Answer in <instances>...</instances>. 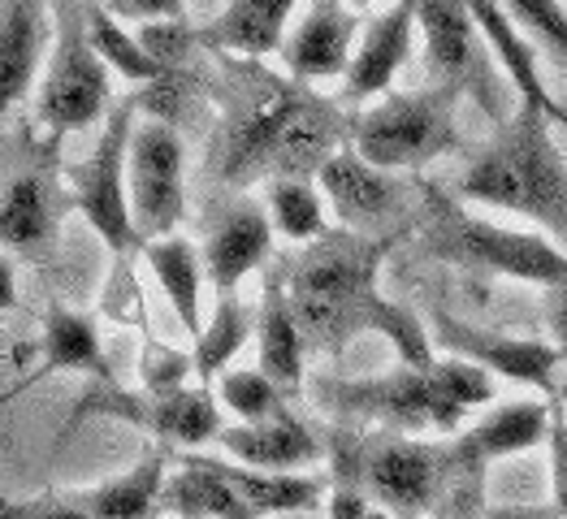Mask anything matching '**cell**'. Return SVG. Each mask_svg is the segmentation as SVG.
<instances>
[{
	"label": "cell",
	"instance_id": "obj_1",
	"mask_svg": "<svg viewBox=\"0 0 567 519\" xmlns=\"http://www.w3.org/2000/svg\"><path fill=\"white\" fill-rule=\"evenodd\" d=\"M403 235H355V230H330L326 238L308 242L295 264L286 269V294L303 325L312 351H342L355 333H381L399 364L429 369L437 360L433 338L421 321L390 303L378 290L381 260Z\"/></svg>",
	"mask_w": 567,
	"mask_h": 519
},
{
	"label": "cell",
	"instance_id": "obj_2",
	"mask_svg": "<svg viewBox=\"0 0 567 519\" xmlns=\"http://www.w3.org/2000/svg\"><path fill=\"white\" fill-rule=\"evenodd\" d=\"M455 199L512 212L567 247V165L555 147V122L520 104L498 135L468 156L455 178Z\"/></svg>",
	"mask_w": 567,
	"mask_h": 519
},
{
	"label": "cell",
	"instance_id": "obj_3",
	"mask_svg": "<svg viewBox=\"0 0 567 519\" xmlns=\"http://www.w3.org/2000/svg\"><path fill=\"white\" fill-rule=\"evenodd\" d=\"M351 143L342 108L312 95L303 83H274L260 92L230 126L226 178H317L338 147Z\"/></svg>",
	"mask_w": 567,
	"mask_h": 519
},
{
	"label": "cell",
	"instance_id": "obj_4",
	"mask_svg": "<svg viewBox=\"0 0 567 519\" xmlns=\"http://www.w3.org/2000/svg\"><path fill=\"white\" fill-rule=\"evenodd\" d=\"M429 247L433 256L464 264L476 273H494L524 286H555L567 278V247H559L542 230H512L485 217V208H473L464 199L437 195L429 187Z\"/></svg>",
	"mask_w": 567,
	"mask_h": 519
},
{
	"label": "cell",
	"instance_id": "obj_5",
	"mask_svg": "<svg viewBox=\"0 0 567 519\" xmlns=\"http://www.w3.org/2000/svg\"><path fill=\"white\" fill-rule=\"evenodd\" d=\"M451 476H455L451 442L437 446L390 428L355 442L338 459V480H355L394 519H425L429 511H437L451 489Z\"/></svg>",
	"mask_w": 567,
	"mask_h": 519
},
{
	"label": "cell",
	"instance_id": "obj_6",
	"mask_svg": "<svg viewBox=\"0 0 567 519\" xmlns=\"http://www.w3.org/2000/svg\"><path fill=\"white\" fill-rule=\"evenodd\" d=\"M455 100L460 95L437 87V83L425 92L381 95L351 117V147L364 160H373L381 169H394V174L425 169L460 147Z\"/></svg>",
	"mask_w": 567,
	"mask_h": 519
},
{
	"label": "cell",
	"instance_id": "obj_7",
	"mask_svg": "<svg viewBox=\"0 0 567 519\" xmlns=\"http://www.w3.org/2000/svg\"><path fill=\"white\" fill-rule=\"evenodd\" d=\"M326 403L338 416L360 421V425H378L390 433H460L468 412L451 398L437 360L429 369H399L390 377L369 381H330L321 385Z\"/></svg>",
	"mask_w": 567,
	"mask_h": 519
},
{
	"label": "cell",
	"instance_id": "obj_8",
	"mask_svg": "<svg viewBox=\"0 0 567 519\" xmlns=\"http://www.w3.org/2000/svg\"><path fill=\"white\" fill-rule=\"evenodd\" d=\"M416 18H421V48H425V65L433 74V83L446 87V92L476 100L503 126L520 104L503 100V87H512V83L503 79V70H498L494 52H489L481 27H476L468 0H421Z\"/></svg>",
	"mask_w": 567,
	"mask_h": 519
},
{
	"label": "cell",
	"instance_id": "obj_9",
	"mask_svg": "<svg viewBox=\"0 0 567 519\" xmlns=\"http://www.w3.org/2000/svg\"><path fill=\"white\" fill-rule=\"evenodd\" d=\"M113 74L87 40V13H61L52 27V48L35 83V117L52 139L95 126L109 108Z\"/></svg>",
	"mask_w": 567,
	"mask_h": 519
},
{
	"label": "cell",
	"instance_id": "obj_10",
	"mask_svg": "<svg viewBox=\"0 0 567 519\" xmlns=\"http://www.w3.org/2000/svg\"><path fill=\"white\" fill-rule=\"evenodd\" d=\"M87 416H109V421H126V425L152 433L156 442L174 446V450H199L208 442H217L221 433V403L213 394V385H183L169 394H152V390H122L113 381H100V390L83 394L74 407V421Z\"/></svg>",
	"mask_w": 567,
	"mask_h": 519
},
{
	"label": "cell",
	"instance_id": "obj_11",
	"mask_svg": "<svg viewBox=\"0 0 567 519\" xmlns=\"http://www.w3.org/2000/svg\"><path fill=\"white\" fill-rule=\"evenodd\" d=\"M131 135H135V104H117L104 117V131H100L92 152L65 169L74 208L87 217V226L100 235V242L113 251H126L131 242H140L135 221H131V190H126Z\"/></svg>",
	"mask_w": 567,
	"mask_h": 519
},
{
	"label": "cell",
	"instance_id": "obj_12",
	"mask_svg": "<svg viewBox=\"0 0 567 519\" xmlns=\"http://www.w3.org/2000/svg\"><path fill=\"white\" fill-rule=\"evenodd\" d=\"M126 190H131V221L140 242L178 235L187 212V147L165 117L135 122Z\"/></svg>",
	"mask_w": 567,
	"mask_h": 519
},
{
	"label": "cell",
	"instance_id": "obj_13",
	"mask_svg": "<svg viewBox=\"0 0 567 519\" xmlns=\"http://www.w3.org/2000/svg\"><path fill=\"white\" fill-rule=\"evenodd\" d=\"M317 187L330 204L333 221L355 235H403V217L412 204V187L394 174L364 160L351 143L338 147L317 174Z\"/></svg>",
	"mask_w": 567,
	"mask_h": 519
},
{
	"label": "cell",
	"instance_id": "obj_14",
	"mask_svg": "<svg viewBox=\"0 0 567 519\" xmlns=\"http://www.w3.org/2000/svg\"><path fill=\"white\" fill-rule=\"evenodd\" d=\"M433 346L446 355H460L476 369H485L489 377L516 381L524 390L542 394V398H559V351L550 346V338H516V333H494L455 321L451 312L433 316Z\"/></svg>",
	"mask_w": 567,
	"mask_h": 519
},
{
	"label": "cell",
	"instance_id": "obj_15",
	"mask_svg": "<svg viewBox=\"0 0 567 519\" xmlns=\"http://www.w3.org/2000/svg\"><path fill=\"white\" fill-rule=\"evenodd\" d=\"M416 9H421V0H385L360 27L351 65L342 74V100L347 104H373V100L394 92L403 65L416 52V35H421Z\"/></svg>",
	"mask_w": 567,
	"mask_h": 519
},
{
	"label": "cell",
	"instance_id": "obj_16",
	"mask_svg": "<svg viewBox=\"0 0 567 519\" xmlns=\"http://www.w3.org/2000/svg\"><path fill=\"white\" fill-rule=\"evenodd\" d=\"M360 27L364 22L355 18V9L347 0H308L278 48L286 79H295L303 87L333 83V79L342 83L355 40H360Z\"/></svg>",
	"mask_w": 567,
	"mask_h": 519
},
{
	"label": "cell",
	"instance_id": "obj_17",
	"mask_svg": "<svg viewBox=\"0 0 567 519\" xmlns=\"http://www.w3.org/2000/svg\"><path fill=\"white\" fill-rule=\"evenodd\" d=\"M550 425H555V398H516V403H498L489 407L481 421L468 428L451 433V455L460 468L481 473L498 459H516L537 446L550 442Z\"/></svg>",
	"mask_w": 567,
	"mask_h": 519
},
{
	"label": "cell",
	"instance_id": "obj_18",
	"mask_svg": "<svg viewBox=\"0 0 567 519\" xmlns=\"http://www.w3.org/2000/svg\"><path fill=\"white\" fill-rule=\"evenodd\" d=\"M274 226L260 199H235L230 208L217 212L213 230L204 238V269L208 286L217 294H235L256 269L269 264L274 256Z\"/></svg>",
	"mask_w": 567,
	"mask_h": 519
},
{
	"label": "cell",
	"instance_id": "obj_19",
	"mask_svg": "<svg viewBox=\"0 0 567 519\" xmlns=\"http://www.w3.org/2000/svg\"><path fill=\"white\" fill-rule=\"evenodd\" d=\"M468 9H473L476 27H481L485 44H489V52H494V61H498L503 79L512 83L516 104L533 108V113H542L546 122H555V126H564L567 131V108L555 100V92H550V87H546V79H542L533 35L524 31L520 22H516L498 0H468Z\"/></svg>",
	"mask_w": 567,
	"mask_h": 519
},
{
	"label": "cell",
	"instance_id": "obj_20",
	"mask_svg": "<svg viewBox=\"0 0 567 519\" xmlns=\"http://www.w3.org/2000/svg\"><path fill=\"white\" fill-rule=\"evenodd\" d=\"M48 48V0H0V122L40 83Z\"/></svg>",
	"mask_w": 567,
	"mask_h": 519
},
{
	"label": "cell",
	"instance_id": "obj_21",
	"mask_svg": "<svg viewBox=\"0 0 567 519\" xmlns=\"http://www.w3.org/2000/svg\"><path fill=\"white\" fill-rule=\"evenodd\" d=\"M217 446L226 459L260 473H308L326 455L321 437L290 412H278L256 425H226L217 433Z\"/></svg>",
	"mask_w": 567,
	"mask_h": 519
},
{
	"label": "cell",
	"instance_id": "obj_22",
	"mask_svg": "<svg viewBox=\"0 0 567 519\" xmlns=\"http://www.w3.org/2000/svg\"><path fill=\"white\" fill-rule=\"evenodd\" d=\"M161 511L169 519H260L230 480L226 455H199V450H183L178 464L169 468Z\"/></svg>",
	"mask_w": 567,
	"mask_h": 519
},
{
	"label": "cell",
	"instance_id": "obj_23",
	"mask_svg": "<svg viewBox=\"0 0 567 519\" xmlns=\"http://www.w3.org/2000/svg\"><path fill=\"white\" fill-rule=\"evenodd\" d=\"M308 338L303 325L290 308V294H286L282 273H269L265 278V294H260V308H256V369H265L269 377L282 385L286 394H295L303 385L308 373Z\"/></svg>",
	"mask_w": 567,
	"mask_h": 519
},
{
	"label": "cell",
	"instance_id": "obj_24",
	"mask_svg": "<svg viewBox=\"0 0 567 519\" xmlns=\"http://www.w3.org/2000/svg\"><path fill=\"white\" fill-rule=\"evenodd\" d=\"M303 4L308 0H226V9L213 18L204 40L247 61L274 56Z\"/></svg>",
	"mask_w": 567,
	"mask_h": 519
},
{
	"label": "cell",
	"instance_id": "obj_25",
	"mask_svg": "<svg viewBox=\"0 0 567 519\" xmlns=\"http://www.w3.org/2000/svg\"><path fill=\"white\" fill-rule=\"evenodd\" d=\"M169 468H174L169 455L152 450L135 468H122V473L100 480V485L74 489V498L92 519H152L161 516V494H165Z\"/></svg>",
	"mask_w": 567,
	"mask_h": 519
},
{
	"label": "cell",
	"instance_id": "obj_26",
	"mask_svg": "<svg viewBox=\"0 0 567 519\" xmlns=\"http://www.w3.org/2000/svg\"><path fill=\"white\" fill-rule=\"evenodd\" d=\"M143 260L152 269L156 286L165 290L174 316L183 321V330L195 338L204 330V282H208V269H204V251L183 235H165L143 242Z\"/></svg>",
	"mask_w": 567,
	"mask_h": 519
},
{
	"label": "cell",
	"instance_id": "obj_27",
	"mask_svg": "<svg viewBox=\"0 0 567 519\" xmlns=\"http://www.w3.org/2000/svg\"><path fill=\"white\" fill-rule=\"evenodd\" d=\"M56 373H83V377L95 381H113L109 369H104V346H100V333H95L92 316L70 312V308H52L48 312L44 333H40V369L22 385L56 377Z\"/></svg>",
	"mask_w": 567,
	"mask_h": 519
},
{
	"label": "cell",
	"instance_id": "obj_28",
	"mask_svg": "<svg viewBox=\"0 0 567 519\" xmlns=\"http://www.w3.org/2000/svg\"><path fill=\"white\" fill-rule=\"evenodd\" d=\"M56 230V199L40 174H18L0 187V251H40Z\"/></svg>",
	"mask_w": 567,
	"mask_h": 519
},
{
	"label": "cell",
	"instance_id": "obj_29",
	"mask_svg": "<svg viewBox=\"0 0 567 519\" xmlns=\"http://www.w3.org/2000/svg\"><path fill=\"white\" fill-rule=\"evenodd\" d=\"M260 204L269 212L274 235L295 242V247H308L333 230V212L317 187V178H269Z\"/></svg>",
	"mask_w": 567,
	"mask_h": 519
},
{
	"label": "cell",
	"instance_id": "obj_30",
	"mask_svg": "<svg viewBox=\"0 0 567 519\" xmlns=\"http://www.w3.org/2000/svg\"><path fill=\"white\" fill-rule=\"evenodd\" d=\"M247 338H256V312L238 294H217L213 316L195 333V381L213 385L226 369H235V355L247 346Z\"/></svg>",
	"mask_w": 567,
	"mask_h": 519
},
{
	"label": "cell",
	"instance_id": "obj_31",
	"mask_svg": "<svg viewBox=\"0 0 567 519\" xmlns=\"http://www.w3.org/2000/svg\"><path fill=\"white\" fill-rule=\"evenodd\" d=\"M87 40H92L95 56L109 65V74L135 83V87H147V83H161L169 70L143 48L140 31H131L117 13H109L104 4L87 9Z\"/></svg>",
	"mask_w": 567,
	"mask_h": 519
},
{
	"label": "cell",
	"instance_id": "obj_32",
	"mask_svg": "<svg viewBox=\"0 0 567 519\" xmlns=\"http://www.w3.org/2000/svg\"><path fill=\"white\" fill-rule=\"evenodd\" d=\"M213 394L235 425H256V421H269V416L286 412V390L265 369H226L213 381Z\"/></svg>",
	"mask_w": 567,
	"mask_h": 519
},
{
	"label": "cell",
	"instance_id": "obj_33",
	"mask_svg": "<svg viewBox=\"0 0 567 519\" xmlns=\"http://www.w3.org/2000/svg\"><path fill=\"white\" fill-rule=\"evenodd\" d=\"M195 377V360L187 351H169V346H147L143 351V390L152 394H169L183 390Z\"/></svg>",
	"mask_w": 567,
	"mask_h": 519
},
{
	"label": "cell",
	"instance_id": "obj_34",
	"mask_svg": "<svg viewBox=\"0 0 567 519\" xmlns=\"http://www.w3.org/2000/svg\"><path fill=\"white\" fill-rule=\"evenodd\" d=\"M0 519H92L74 494H40V498H4L0 494Z\"/></svg>",
	"mask_w": 567,
	"mask_h": 519
},
{
	"label": "cell",
	"instance_id": "obj_35",
	"mask_svg": "<svg viewBox=\"0 0 567 519\" xmlns=\"http://www.w3.org/2000/svg\"><path fill=\"white\" fill-rule=\"evenodd\" d=\"M373 507L378 502L355 480H333L330 494H326V519H369Z\"/></svg>",
	"mask_w": 567,
	"mask_h": 519
},
{
	"label": "cell",
	"instance_id": "obj_36",
	"mask_svg": "<svg viewBox=\"0 0 567 519\" xmlns=\"http://www.w3.org/2000/svg\"><path fill=\"white\" fill-rule=\"evenodd\" d=\"M109 13L117 18H135V22H165V18H183L187 0H100Z\"/></svg>",
	"mask_w": 567,
	"mask_h": 519
},
{
	"label": "cell",
	"instance_id": "obj_37",
	"mask_svg": "<svg viewBox=\"0 0 567 519\" xmlns=\"http://www.w3.org/2000/svg\"><path fill=\"white\" fill-rule=\"evenodd\" d=\"M546 338L567 364V278L546 286Z\"/></svg>",
	"mask_w": 567,
	"mask_h": 519
},
{
	"label": "cell",
	"instance_id": "obj_38",
	"mask_svg": "<svg viewBox=\"0 0 567 519\" xmlns=\"http://www.w3.org/2000/svg\"><path fill=\"white\" fill-rule=\"evenodd\" d=\"M481 519H564V516H559L555 502H503V507H489L485 502Z\"/></svg>",
	"mask_w": 567,
	"mask_h": 519
},
{
	"label": "cell",
	"instance_id": "obj_39",
	"mask_svg": "<svg viewBox=\"0 0 567 519\" xmlns=\"http://www.w3.org/2000/svg\"><path fill=\"white\" fill-rule=\"evenodd\" d=\"M18 308V264L9 251H0V316Z\"/></svg>",
	"mask_w": 567,
	"mask_h": 519
},
{
	"label": "cell",
	"instance_id": "obj_40",
	"mask_svg": "<svg viewBox=\"0 0 567 519\" xmlns=\"http://www.w3.org/2000/svg\"><path fill=\"white\" fill-rule=\"evenodd\" d=\"M347 4H351V9H355V13H360V9H381V4H385V0H347Z\"/></svg>",
	"mask_w": 567,
	"mask_h": 519
},
{
	"label": "cell",
	"instance_id": "obj_41",
	"mask_svg": "<svg viewBox=\"0 0 567 519\" xmlns=\"http://www.w3.org/2000/svg\"><path fill=\"white\" fill-rule=\"evenodd\" d=\"M274 519H326V516H317V511H295V516H274Z\"/></svg>",
	"mask_w": 567,
	"mask_h": 519
},
{
	"label": "cell",
	"instance_id": "obj_42",
	"mask_svg": "<svg viewBox=\"0 0 567 519\" xmlns=\"http://www.w3.org/2000/svg\"><path fill=\"white\" fill-rule=\"evenodd\" d=\"M559 407L567 412V381H559Z\"/></svg>",
	"mask_w": 567,
	"mask_h": 519
},
{
	"label": "cell",
	"instance_id": "obj_43",
	"mask_svg": "<svg viewBox=\"0 0 567 519\" xmlns=\"http://www.w3.org/2000/svg\"><path fill=\"white\" fill-rule=\"evenodd\" d=\"M369 519H394V516H390V511H381V507H373V516Z\"/></svg>",
	"mask_w": 567,
	"mask_h": 519
},
{
	"label": "cell",
	"instance_id": "obj_44",
	"mask_svg": "<svg viewBox=\"0 0 567 519\" xmlns=\"http://www.w3.org/2000/svg\"><path fill=\"white\" fill-rule=\"evenodd\" d=\"M83 4H92V0H83Z\"/></svg>",
	"mask_w": 567,
	"mask_h": 519
}]
</instances>
